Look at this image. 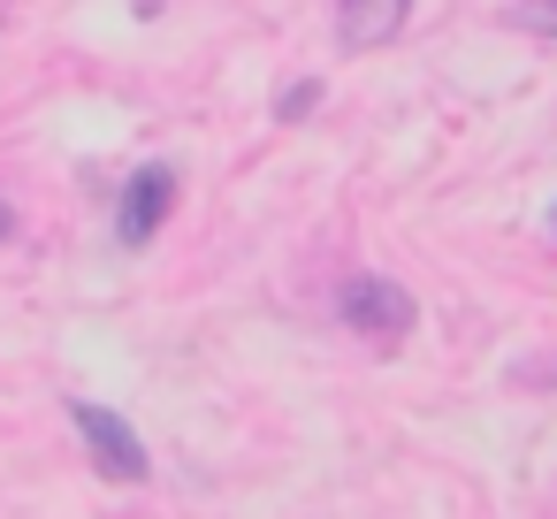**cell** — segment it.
Wrapping results in <instances>:
<instances>
[{
    "label": "cell",
    "instance_id": "6da1fadb",
    "mask_svg": "<svg viewBox=\"0 0 557 519\" xmlns=\"http://www.w3.org/2000/svg\"><path fill=\"white\" fill-rule=\"evenodd\" d=\"M70 420H77V435H85V458L108 473V481H123V489H138L146 473H153V450L138 443V428L123 420V412H108V405H70Z\"/></svg>",
    "mask_w": 557,
    "mask_h": 519
},
{
    "label": "cell",
    "instance_id": "7a4b0ae2",
    "mask_svg": "<svg viewBox=\"0 0 557 519\" xmlns=\"http://www.w3.org/2000/svg\"><path fill=\"white\" fill-rule=\"evenodd\" d=\"M169 207H176V176H169V161L131 169V184H123V199H115V245H123V252H146V245L161 237Z\"/></svg>",
    "mask_w": 557,
    "mask_h": 519
},
{
    "label": "cell",
    "instance_id": "3957f363",
    "mask_svg": "<svg viewBox=\"0 0 557 519\" xmlns=\"http://www.w3.org/2000/svg\"><path fill=\"white\" fill-rule=\"evenodd\" d=\"M336 313H344L359 336H405V329L420 321L412 291H405V283H389V275H351V283L336 291Z\"/></svg>",
    "mask_w": 557,
    "mask_h": 519
},
{
    "label": "cell",
    "instance_id": "277c9868",
    "mask_svg": "<svg viewBox=\"0 0 557 519\" xmlns=\"http://www.w3.org/2000/svg\"><path fill=\"white\" fill-rule=\"evenodd\" d=\"M405 16H412V0H344L336 39H344V47H389V39L405 32Z\"/></svg>",
    "mask_w": 557,
    "mask_h": 519
},
{
    "label": "cell",
    "instance_id": "5b68a950",
    "mask_svg": "<svg viewBox=\"0 0 557 519\" xmlns=\"http://www.w3.org/2000/svg\"><path fill=\"white\" fill-rule=\"evenodd\" d=\"M313 100H321V85H290V92H275V123H298V115H313Z\"/></svg>",
    "mask_w": 557,
    "mask_h": 519
},
{
    "label": "cell",
    "instance_id": "8992f818",
    "mask_svg": "<svg viewBox=\"0 0 557 519\" xmlns=\"http://www.w3.org/2000/svg\"><path fill=\"white\" fill-rule=\"evenodd\" d=\"M519 24H527V32H549V39H557V0H527V9H519Z\"/></svg>",
    "mask_w": 557,
    "mask_h": 519
},
{
    "label": "cell",
    "instance_id": "52a82bcc",
    "mask_svg": "<svg viewBox=\"0 0 557 519\" xmlns=\"http://www.w3.org/2000/svg\"><path fill=\"white\" fill-rule=\"evenodd\" d=\"M9 230H16V214H9V199H0V237H9Z\"/></svg>",
    "mask_w": 557,
    "mask_h": 519
},
{
    "label": "cell",
    "instance_id": "ba28073f",
    "mask_svg": "<svg viewBox=\"0 0 557 519\" xmlns=\"http://www.w3.org/2000/svg\"><path fill=\"white\" fill-rule=\"evenodd\" d=\"M549 237H557V207H549Z\"/></svg>",
    "mask_w": 557,
    "mask_h": 519
}]
</instances>
